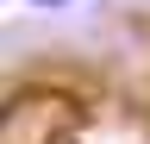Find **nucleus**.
I'll list each match as a JSON object with an SVG mask.
<instances>
[{
    "label": "nucleus",
    "mask_w": 150,
    "mask_h": 144,
    "mask_svg": "<svg viewBox=\"0 0 150 144\" xmlns=\"http://www.w3.org/2000/svg\"><path fill=\"white\" fill-rule=\"evenodd\" d=\"M31 6H69V0H31Z\"/></svg>",
    "instance_id": "1"
}]
</instances>
